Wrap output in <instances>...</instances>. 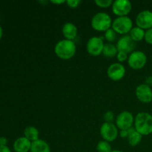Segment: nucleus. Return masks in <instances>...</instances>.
Here are the masks:
<instances>
[{
    "mask_svg": "<svg viewBox=\"0 0 152 152\" xmlns=\"http://www.w3.org/2000/svg\"><path fill=\"white\" fill-rule=\"evenodd\" d=\"M56 56L63 60H68L73 58L77 52V47L74 41L62 39L56 43L54 48Z\"/></svg>",
    "mask_w": 152,
    "mask_h": 152,
    "instance_id": "nucleus-1",
    "label": "nucleus"
},
{
    "mask_svg": "<svg viewBox=\"0 0 152 152\" xmlns=\"http://www.w3.org/2000/svg\"><path fill=\"white\" fill-rule=\"evenodd\" d=\"M134 129L142 136L152 133V116L147 112H140L134 118Z\"/></svg>",
    "mask_w": 152,
    "mask_h": 152,
    "instance_id": "nucleus-2",
    "label": "nucleus"
},
{
    "mask_svg": "<svg viewBox=\"0 0 152 152\" xmlns=\"http://www.w3.org/2000/svg\"><path fill=\"white\" fill-rule=\"evenodd\" d=\"M112 20L108 13L99 12L96 13L91 19V27L99 32H105L112 26Z\"/></svg>",
    "mask_w": 152,
    "mask_h": 152,
    "instance_id": "nucleus-3",
    "label": "nucleus"
},
{
    "mask_svg": "<svg viewBox=\"0 0 152 152\" xmlns=\"http://www.w3.org/2000/svg\"><path fill=\"white\" fill-rule=\"evenodd\" d=\"M111 28L117 34L121 35H127L133 28V22L129 16L117 17L113 21Z\"/></svg>",
    "mask_w": 152,
    "mask_h": 152,
    "instance_id": "nucleus-4",
    "label": "nucleus"
},
{
    "mask_svg": "<svg viewBox=\"0 0 152 152\" xmlns=\"http://www.w3.org/2000/svg\"><path fill=\"white\" fill-rule=\"evenodd\" d=\"M147 62V56L144 52L140 50L133 51L129 56L128 64L134 70L142 69Z\"/></svg>",
    "mask_w": 152,
    "mask_h": 152,
    "instance_id": "nucleus-5",
    "label": "nucleus"
},
{
    "mask_svg": "<svg viewBox=\"0 0 152 152\" xmlns=\"http://www.w3.org/2000/svg\"><path fill=\"white\" fill-rule=\"evenodd\" d=\"M119 134L117 126L113 123H105L100 127V135L102 139L108 142L115 140Z\"/></svg>",
    "mask_w": 152,
    "mask_h": 152,
    "instance_id": "nucleus-6",
    "label": "nucleus"
},
{
    "mask_svg": "<svg viewBox=\"0 0 152 152\" xmlns=\"http://www.w3.org/2000/svg\"><path fill=\"white\" fill-rule=\"evenodd\" d=\"M134 124V117L133 114L129 111H123L116 118V126L120 131L132 129Z\"/></svg>",
    "mask_w": 152,
    "mask_h": 152,
    "instance_id": "nucleus-7",
    "label": "nucleus"
},
{
    "mask_svg": "<svg viewBox=\"0 0 152 152\" xmlns=\"http://www.w3.org/2000/svg\"><path fill=\"white\" fill-rule=\"evenodd\" d=\"M105 44L100 37H92L88 41L86 49L89 55L92 56H98L102 54V50Z\"/></svg>",
    "mask_w": 152,
    "mask_h": 152,
    "instance_id": "nucleus-8",
    "label": "nucleus"
},
{
    "mask_svg": "<svg viewBox=\"0 0 152 152\" xmlns=\"http://www.w3.org/2000/svg\"><path fill=\"white\" fill-rule=\"evenodd\" d=\"M112 11L117 17L127 16L131 12L132 4L128 0H116L112 4Z\"/></svg>",
    "mask_w": 152,
    "mask_h": 152,
    "instance_id": "nucleus-9",
    "label": "nucleus"
},
{
    "mask_svg": "<svg viewBox=\"0 0 152 152\" xmlns=\"http://www.w3.org/2000/svg\"><path fill=\"white\" fill-rule=\"evenodd\" d=\"M107 74L109 79L113 81H120L125 77L126 68L121 63L115 62L108 67Z\"/></svg>",
    "mask_w": 152,
    "mask_h": 152,
    "instance_id": "nucleus-10",
    "label": "nucleus"
},
{
    "mask_svg": "<svg viewBox=\"0 0 152 152\" xmlns=\"http://www.w3.org/2000/svg\"><path fill=\"white\" fill-rule=\"evenodd\" d=\"M137 27L143 30L152 28V12L150 10H142L136 17Z\"/></svg>",
    "mask_w": 152,
    "mask_h": 152,
    "instance_id": "nucleus-11",
    "label": "nucleus"
},
{
    "mask_svg": "<svg viewBox=\"0 0 152 152\" xmlns=\"http://www.w3.org/2000/svg\"><path fill=\"white\" fill-rule=\"evenodd\" d=\"M136 96L142 103H149L152 101V89L146 84H141L135 91Z\"/></svg>",
    "mask_w": 152,
    "mask_h": 152,
    "instance_id": "nucleus-12",
    "label": "nucleus"
},
{
    "mask_svg": "<svg viewBox=\"0 0 152 152\" xmlns=\"http://www.w3.org/2000/svg\"><path fill=\"white\" fill-rule=\"evenodd\" d=\"M116 46L118 51L132 53L135 48V42L129 37V35H125L119 39Z\"/></svg>",
    "mask_w": 152,
    "mask_h": 152,
    "instance_id": "nucleus-13",
    "label": "nucleus"
},
{
    "mask_svg": "<svg viewBox=\"0 0 152 152\" xmlns=\"http://www.w3.org/2000/svg\"><path fill=\"white\" fill-rule=\"evenodd\" d=\"M62 31L65 39L71 40V41H74L78 34L77 26L71 22H66L62 27Z\"/></svg>",
    "mask_w": 152,
    "mask_h": 152,
    "instance_id": "nucleus-14",
    "label": "nucleus"
},
{
    "mask_svg": "<svg viewBox=\"0 0 152 152\" xmlns=\"http://www.w3.org/2000/svg\"><path fill=\"white\" fill-rule=\"evenodd\" d=\"M31 148V142L25 137L16 139L13 143V149L15 152H29Z\"/></svg>",
    "mask_w": 152,
    "mask_h": 152,
    "instance_id": "nucleus-15",
    "label": "nucleus"
},
{
    "mask_svg": "<svg viewBox=\"0 0 152 152\" xmlns=\"http://www.w3.org/2000/svg\"><path fill=\"white\" fill-rule=\"evenodd\" d=\"M31 152H50L49 144L43 140H39L31 142Z\"/></svg>",
    "mask_w": 152,
    "mask_h": 152,
    "instance_id": "nucleus-16",
    "label": "nucleus"
},
{
    "mask_svg": "<svg viewBox=\"0 0 152 152\" xmlns=\"http://www.w3.org/2000/svg\"><path fill=\"white\" fill-rule=\"evenodd\" d=\"M142 136L135 130L134 128L132 127L130 129V132H129V135L128 137V142L129 144L132 147H135L137 145L140 143L141 140H142Z\"/></svg>",
    "mask_w": 152,
    "mask_h": 152,
    "instance_id": "nucleus-17",
    "label": "nucleus"
},
{
    "mask_svg": "<svg viewBox=\"0 0 152 152\" xmlns=\"http://www.w3.org/2000/svg\"><path fill=\"white\" fill-rule=\"evenodd\" d=\"M39 136V130L34 126H28L24 131V137L31 142L38 140Z\"/></svg>",
    "mask_w": 152,
    "mask_h": 152,
    "instance_id": "nucleus-18",
    "label": "nucleus"
},
{
    "mask_svg": "<svg viewBox=\"0 0 152 152\" xmlns=\"http://www.w3.org/2000/svg\"><path fill=\"white\" fill-rule=\"evenodd\" d=\"M145 32L143 29L139 28V27H135L132 29V31L129 33V37L132 38L134 42H140L142 39H144L145 37Z\"/></svg>",
    "mask_w": 152,
    "mask_h": 152,
    "instance_id": "nucleus-19",
    "label": "nucleus"
},
{
    "mask_svg": "<svg viewBox=\"0 0 152 152\" xmlns=\"http://www.w3.org/2000/svg\"><path fill=\"white\" fill-rule=\"evenodd\" d=\"M118 53L117 46L113 45L112 43H107L104 45L103 50H102V55L105 57L111 58L116 56Z\"/></svg>",
    "mask_w": 152,
    "mask_h": 152,
    "instance_id": "nucleus-20",
    "label": "nucleus"
},
{
    "mask_svg": "<svg viewBox=\"0 0 152 152\" xmlns=\"http://www.w3.org/2000/svg\"><path fill=\"white\" fill-rule=\"evenodd\" d=\"M96 150L98 152H111L112 148L111 144L105 140L99 141L96 145Z\"/></svg>",
    "mask_w": 152,
    "mask_h": 152,
    "instance_id": "nucleus-21",
    "label": "nucleus"
},
{
    "mask_svg": "<svg viewBox=\"0 0 152 152\" xmlns=\"http://www.w3.org/2000/svg\"><path fill=\"white\" fill-rule=\"evenodd\" d=\"M117 34L111 28L105 32V39L109 43L115 42L117 39Z\"/></svg>",
    "mask_w": 152,
    "mask_h": 152,
    "instance_id": "nucleus-22",
    "label": "nucleus"
},
{
    "mask_svg": "<svg viewBox=\"0 0 152 152\" xmlns=\"http://www.w3.org/2000/svg\"><path fill=\"white\" fill-rule=\"evenodd\" d=\"M95 4L99 7L102 8H108V7L112 6V4L114 1L111 0H95Z\"/></svg>",
    "mask_w": 152,
    "mask_h": 152,
    "instance_id": "nucleus-23",
    "label": "nucleus"
},
{
    "mask_svg": "<svg viewBox=\"0 0 152 152\" xmlns=\"http://www.w3.org/2000/svg\"><path fill=\"white\" fill-rule=\"evenodd\" d=\"M144 39H145L146 43L149 45H152V28L145 31Z\"/></svg>",
    "mask_w": 152,
    "mask_h": 152,
    "instance_id": "nucleus-24",
    "label": "nucleus"
},
{
    "mask_svg": "<svg viewBox=\"0 0 152 152\" xmlns=\"http://www.w3.org/2000/svg\"><path fill=\"white\" fill-rule=\"evenodd\" d=\"M117 57L119 62H125V61L128 60V59H129L128 53H124V52H121V51H118V53H117Z\"/></svg>",
    "mask_w": 152,
    "mask_h": 152,
    "instance_id": "nucleus-25",
    "label": "nucleus"
},
{
    "mask_svg": "<svg viewBox=\"0 0 152 152\" xmlns=\"http://www.w3.org/2000/svg\"><path fill=\"white\" fill-rule=\"evenodd\" d=\"M81 3V1L80 0H68L66 1V4H68V7H71V8H77L79 7V5Z\"/></svg>",
    "mask_w": 152,
    "mask_h": 152,
    "instance_id": "nucleus-26",
    "label": "nucleus"
},
{
    "mask_svg": "<svg viewBox=\"0 0 152 152\" xmlns=\"http://www.w3.org/2000/svg\"><path fill=\"white\" fill-rule=\"evenodd\" d=\"M114 114H113L112 111H108L104 115V119H105L106 123H112V121L114 120Z\"/></svg>",
    "mask_w": 152,
    "mask_h": 152,
    "instance_id": "nucleus-27",
    "label": "nucleus"
},
{
    "mask_svg": "<svg viewBox=\"0 0 152 152\" xmlns=\"http://www.w3.org/2000/svg\"><path fill=\"white\" fill-rule=\"evenodd\" d=\"M129 132H130V129L128 130H122L120 132V135L122 138H128L129 135Z\"/></svg>",
    "mask_w": 152,
    "mask_h": 152,
    "instance_id": "nucleus-28",
    "label": "nucleus"
},
{
    "mask_svg": "<svg viewBox=\"0 0 152 152\" xmlns=\"http://www.w3.org/2000/svg\"><path fill=\"white\" fill-rule=\"evenodd\" d=\"M0 152H11V151L7 145H0Z\"/></svg>",
    "mask_w": 152,
    "mask_h": 152,
    "instance_id": "nucleus-29",
    "label": "nucleus"
},
{
    "mask_svg": "<svg viewBox=\"0 0 152 152\" xmlns=\"http://www.w3.org/2000/svg\"><path fill=\"white\" fill-rule=\"evenodd\" d=\"M7 140L4 137H0V145H7Z\"/></svg>",
    "mask_w": 152,
    "mask_h": 152,
    "instance_id": "nucleus-30",
    "label": "nucleus"
},
{
    "mask_svg": "<svg viewBox=\"0 0 152 152\" xmlns=\"http://www.w3.org/2000/svg\"><path fill=\"white\" fill-rule=\"evenodd\" d=\"M50 2L53 3V4H63V3H66V1H50Z\"/></svg>",
    "mask_w": 152,
    "mask_h": 152,
    "instance_id": "nucleus-31",
    "label": "nucleus"
},
{
    "mask_svg": "<svg viewBox=\"0 0 152 152\" xmlns=\"http://www.w3.org/2000/svg\"><path fill=\"white\" fill-rule=\"evenodd\" d=\"M146 85H148V86L152 85V77H148V79L146 80Z\"/></svg>",
    "mask_w": 152,
    "mask_h": 152,
    "instance_id": "nucleus-32",
    "label": "nucleus"
},
{
    "mask_svg": "<svg viewBox=\"0 0 152 152\" xmlns=\"http://www.w3.org/2000/svg\"><path fill=\"white\" fill-rule=\"evenodd\" d=\"M2 34H3V31H2V28H1V27L0 26V39H1V37H2Z\"/></svg>",
    "mask_w": 152,
    "mask_h": 152,
    "instance_id": "nucleus-33",
    "label": "nucleus"
},
{
    "mask_svg": "<svg viewBox=\"0 0 152 152\" xmlns=\"http://www.w3.org/2000/svg\"><path fill=\"white\" fill-rule=\"evenodd\" d=\"M111 152H123L122 151H120V150H112Z\"/></svg>",
    "mask_w": 152,
    "mask_h": 152,
    "instance_id": "nucleus-34",
    "label": "nucleus"
}]
</instances>
